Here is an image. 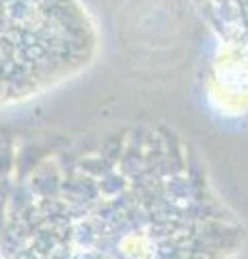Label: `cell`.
<instances>
[{
	"label": "cell",
	"mask_w": 248,
	"mask_h": 259,
	"mask_svg": "<svg viewBox=\"0 0 248 259\" xmlns=\"http://www.w3.org/2000/svg\"><path fill=\"white\" fill-rule=\"evenodd\" d=\"M11 259H225L239 227L181 147H102L43 180Z\"/></svg>",
	"instance_id": "6da1fadb"
},
{
	"label": "cell",
	"mask_w": 248,
	"mask_h": 259,
	"mask_svg": "<svg viewBox=\"0 0 248 259\" xmlns=\"http://www.w3.org/2000/svg\"><path fill=\"white\" fill-rule=\"evenodd\" d=\"M89 48V26L71 0H0V106L63 80Z\"/></svg>",
	"instance_id": "7a4b0ae2"
},
{
	"label": "cell",
	"mask_w": 248,
	"mask_h": 259,
	"mask_svg": "<svg viewBox=\"0 0 248 259\" xmlns=\"http://www.w3.org/2000/svg\"><path fill=\"white\" fill-rule=\"evenodd\" d=\"M222 5H225L222 15L227 18L229 26L248 32V0H222Z\"/></svg>",
	"instance_id": "3957f363"
}]
</instances>
